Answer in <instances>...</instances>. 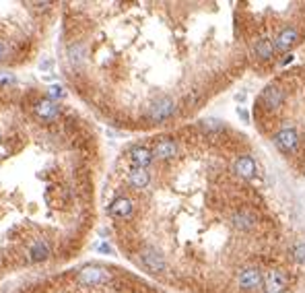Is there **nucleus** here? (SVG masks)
Segmentation results:
<instances>
[{"instance_id":"f257e3e1","label":"nucleus","mask_w":305,"mask_h":293,"mask_svg":"<svg viewBox=\"0 0 305 293\" xmlns=\"http://www.w3.org/2000/svg\"><path fill=\"white\" fill-rule=\"evenodd\" d=\"M175 110H178V105H175V101L171 97H159L149 105L147 118L151 122H165L175 114Z\"/></svg>"},{"instance_id":"f03ea898","label":"nucleus","mask_w":305,"mask_h":293,"mask_svg":"<svg viewBox=\"0 0 305 293\" xmlns=\"http://www.w3.org/2000/svg\"><path fill=\"white\" fill-rule=\"evenodd\" d=\"M108 281H110V273L103 266L89 264L78 271V283H83L85 287H99V285H105Z\"/></svg>"},{"instance_id":"7ed1b4c3","label":"nucleus","mask_w":305,"mask_h":293,"mask_svg":"<svg viewBox=\"0 0 305 293\" xmlns=\"http://www.w3.org/2000/svg\"><path fill=\"white\" fill-rule=\"evenodd\" d=\"M33 116L35 118H39L41 122H54L58 116H60V105L52 99H39L38 103L33 105Z\"/></svg>"},{"instance_id":"20e7f679","label":"nucleus","mask_w":305,"mask_h":293,"mask_svg":"<svg viewBox=\"0 0 305 293\" xmlns=\"http://www.w3.org/2000/svg\"><path fill=\"white\" fill-rule=\"evenodd\" d=\"M138 256H140V262H143L149 271H152V273L165 271V258H163V254L157 252L155 248H143Z\"/></svg>"},{"instance_id":"39448f33","label":"nucleus","mask_w":305,"mask_h":293,"mask_svg":"<svg viewBox=\"0 0 305 293\" xmlns=\"http://www.w3.org/2000/svg\"><path fill=\"white\" fill-rule=\"evenodd\" d=\"M264 293H283L287 289V275L283 271H268L266 277H262Z\"/></svg>"},{"instance_id":"423d86ee","label":"nucleus","mask_w":305,"mask_h":293,"mask_svg":"<svg viewBox=\"0 0 305 293\" xmlns=\"http://www.w3.org/2000/svg\"><path fill=\"white\" fill-rule=\"evenodd\" d=\"M237 285L245 291H252V289H258L262 285V273L258 271V268L250 266V268H243V271L237 275Z\"/></svg>"},{"instance_id":"0eeeda50","label":"nucleus","mask_w":305,"mask_h":293,"mask_svg":"<svg viewBox=\"0 0 305 293\" xmlns=\"http://www.w3.org/2000/svg\"><path fill=\"white\" fill-rule=\"evenodd\" d=\"M128 155H130V161H132L134 167H143V169H147L152 163V159H155L152 157V151L149 147H143V145L132 147L130 151H128Z\"/></svg>"},{"instance_id":"6e6552de","label":"nucleus","mask_w":305,"mask_h":293,"mask_svg":"<svg viewBox=\"0 0 305 293\" xmlns=\"http://www.w3.org/2000/svg\"><path fill=\"white\" fill-rule=\"evenodd\" d=\"M297 132L293 130V128H283L280 132L274 134V145L283 151V153H291L293 149L297 147Z\"/></svg>"},{"instance_id":"1a4fd4ad","label":"nucleus","mask_w":305,"mask_h":293,"mask_svg":"<svg viewBox=\"0 0 305 293\" xmlns=\"http://www.w3.org/2000/svg\"><path fill=\"white\" fill-rule=\"evenodd\" d=\"M110 215L112 217H115V219H128L132 215V210H134V205H132V201L128 196H118L115 201L110 205Z\"/></svg>"},{"instance_id":"9d476101","label":"nucleus","mask_w":305,"mask_h":293,"mask_svg":"<svg viewBox=\"0 0 305 293\" xmlns=\"http://www.w3.org/2000/svg\"><path fill=\"white\" fill-rule=\"evenodd\" d=\"M297 40H299V33H297V29L295 27H285L283 31H280L278 35H276V40H274V50H280V52H287L289 48H293V45L297 43Z\"/></svg>"},{"instance_id":"9b49d317","label":"nucleus","mask_w":305,"mask_h":293,"mask_svg":"<svg viewBox=\"0 0 305 293\" xmlns=\"http://www.w3.org/2000/svg\"><path fill=\"white\" fill-rule=\"evenodd\" d=\"M283 99H285V93H283V89L276 87V85H268L264 89V93H262V103L266 105L268 110H276L278 105L283 103Z\"/></svg>"},{"instance_id":"f8f14e48","label":"nucleus","mask_w":305,"mask_h":293,"mask_svg":"<svg viewBox=\"0 0 305 293\" xmlns=\"http://www.w3.org/2000/svg\"><path fill=\"white\" fill-rule=\"evenodd\" d=\"M175 155H178V145L171 138H161L152 149V157L157 159H173Z\"/></svg>"},{"instance_id":"ddd939ff","label":"nucleus","mask_w":305,"mask_h":293,"mask_svg":"<svg viewBox=\"0 0 305 293\" xmlns=\"http://www.w3.org/2000/svg\"><path fill=\"white\" fill-rule=\"evenodd\" d=\"M27 254H29V260H31V262H43V260L50 258L52 246L45 242V240H38V242H33V246L29 248Z\"/></svg>"},{"instance_id":"4468645a","label":"nucleus","mask_w":305,"mask_h":293,"mask_svg":"<svg viewBox=\"0 0 305 293\" xmlns=\"http://www.w3.org/2000/svg\"><path fill=\"white\" fill-rule=\"evenodd\" d=\"M128 182H130L132 188L143 190L151 184V173L147 169H143V167H132L130 171H128Z\"/></svg>"},{"instance_id":"2eb2a0df","label":"nucleus","mask_w":305,"mask_h":293,"mask_svg":"<svg viewBox=\"0 0 305 293\" xmlns=\"http://www.w3.org/2000/svg\"><path fill=\"white\" fill-rule=\"evenodd\" d=\"M235 173L241 175V178H245V180L254 178V175H256V161L252 157H248V155L239 157L235 161Z\"/></svg>"},{"instance_id":"dca6fc26","label":"nucleus","mask_w":305,"mask_h":293,"mask_svg":"<svg viewBox=\"0 0 305 293\" xmlns=\"http://www.w3.org/2000/svg\"><path fill=\"white\" fill-rule=\"evenodd\" d=\"M233 223L239 229H252L256 223V217L250 213V210H239V213L233 215Z\"/></svg>"},{"instance_id":"f3484780","label":"nucleus","mask_w":305,"mask_h":293,"mask_svg":"<svg viewBox=\"0 0 305 293\" xmlns=\"http://www.w3.org/2000/svg\"><path fill=\"white\" fill-rule=\"evenodd\" d=\"M254 50H256V56H260L262 60H268V58H272V54H274V45L270 40H258Z\"/></svg>"},{"instance_id":"a211bd4d","label":"nucleus","mask_w":305,"mask_h":293,"mask_svg":"<svg viewBox=\"0 0 305 293\" xmlns=\"http://www.w3.org/2000/svg\"><path fill=\"white\" fill-rule=\"evenodd\" d=\"M83 43H75V45H70L68 48V58H70V62L73 64H78L80 62V56H83Z\"/></svg>"},{"instance_id":"6ab92c4d","label":"nucleus","mask_w":305,"mask_h":293,"mask_svg":"<svg viewBox=\"0 0 305 293\" xmlns=\"http://www.w3.org/2000/svg\"><path fill=\"white\" fill-rule=\"evenodd\" d=\"M66 93H64V89L60 87V85H50V89H48V99H60V97H64Z\"/></svg>"},{"instance_id":"aec40b11","label":"nucleus","mask_w":305,"mask_h":293,"mask_svg":"<svg viewBox=\"0 0 305 293\" xmlns=\"http://www.w3.org/2000/svg\"><path fill=\"white\" fill-rule=\"evenodd\" d=\"M293 256H295V260L299 264H305V244H299L295 250H293Z\"/></svg>"},{"instance_id":"412c9836","label":"nucleus","mask_w":305,"mask_h":293,"mask_svg":"<svg viewBox=\"0 0 305 293\" xmlns=\"http://www.w3.org/2000/svg\"><path fill=\"white\" fill-rule=\"evenodd\" d=\"M202 126H204V128H208V130H221V128H223L221 120H213V118H210V120H204V122H202Z\"/></svg>"},{"instance_id":"4be33fe9","label":"nucleus","mask_w":305,"mask_h":293,"mask_svg":"<svg viewBox=\"0 0 305 293\" xmlns=\"http://www.w3.org/2000/svg\"><path fill=\"white\" fill-rule=\"evenodd\" d=\"M97 250L103 252V254H112V246H110L108 242H99V244H97Z\"/></svg>"},{"instance_id":"5701e85b","label":"nucleus","mask_w":305,"mask_h":293,"mask_svg":"<svg viewBox=\"0 0 305 293\" xmlns=\"http://www.w3.org/2000/svg\"><path fill=\"white\" fill-rule=\"evenodd\" d=\"M8 48H6V43L4 42H0V60H4V56H6Z\"/></svg>"},{"instance_id":"b1692460","label":"nucleus","mask_w":305,"mask_h":293,"mask_svg":"<svg viewBox=\"0 0 305 293\" xmlns=\"http://www.w3.org/2000/svg\"><path fill=\"white\" fill-rule=\"evenodd\" d=\"M237 114L241 116V118H243L245 122H248V120H250V116H248V112H245V110H241V108H237Z\"/></svg>"}]
</instances>
